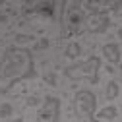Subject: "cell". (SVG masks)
<instances>
[{
  "label": "cell",
  "instance_id": "ba28073f",
  "mask_svg": "<svg viewBox=\"0 0 122 122\" xmlns=\"http://www.w3.org/2000/svg\"><path fill=\"white\" fill-rule=\"evenodd\" d=\"M103 54H105V58H109V62L118 64L120 62V45L118 43H107L103 47Z\"/></svg>",
  "mask_w": 122,
  "mask_h": 122
},
{
  "label": "cell",
  "instance_id": "3957f363",
  "mask_svg": "<svg viewBox=\"0 0 122 122\" xmlns=\"http://www.w3.org/2000/svg\"><path fill=\"white\" fill-rule=\"evenodd\" d=\"M85 21V10L78 2L66 4V12H62V33L60 37L68 39L72 35H78L81 31V25Z\"/></svg>",
  "mask_w": 122,
  "mask_h": 122
},
{
  "label": "cell",
  "instance_id": "277c9868",
  "mask_svg": "<svg viewBox=\"0 0 122 122\" xmlns=\"http://www.w3.org/2000/svg\"><path fill=\"white\" fill-rule=\"evenodd\" d=\"M95 107H97V95L89 89H80L74 95V112L81 122H99L95 120Z\"/></svg>",
  "mask_w": 122,
  "mask_h": 122
},
{
  "label": "cell",
  "instance_id": "7a4b0ae2",
  "mask_svg": "<svg viewBox=\"0 0 122 122\" xmlns=\"http://www.w3.org/2000/svg\"><path fill=\"white\" fill-rule=\"evenodd\" d=\"M99 70H101V58L99 56H89L83 62H76L72 66L64 68V76L68 80H87L91 83L99 81Z\"/></svg>",
  "mask_w": 122,
  "mask_h": 122
},
{
  "label": "cell",
  "instance_id": "8fae6325",
  "mask_svg": "<svg viewBox=\"0 0 122 122\" xmlns=\"http://www.w3.org/2000/svg\"><path fill=\"white\" fill-rule=\"evenodd\" d=\"M64 54L68 58H76V56H80V45L78 43H70L68 45V49L64 51Z\"/></svg>",
  "mask_w": 122,
  "mask_h": 122
},
{
  "label": "cell",
  "instance_id": "30bf717a",
  "mask_svg": "<svg viewBox=\"0 0 122 122\" xmlns=\"http://www.w3.org/2000/svg\"><path fill=\"white\" fill-rule=\"evenodd\" d=\"M118 81L116 80H111L109 81V85H107V91H105V95H107V99H109V101H112L116 95H118Z\"/></svg>",
  "mask_w": 122,
  "mask_h": 122
},
{
  "label": "cell",
  "instance_id": "5b68a950",
  "mask_svg": "<svg viewBox=\"0 0 122 122\" xmlns=\"http://www.w3.org/2000/svg\"><path fill=\"white\" fill-rule=\"evenodd\" d=\"M39 122H58L60 120V99L58 97H47L37 111Z\"/></svg>",
  "mask_w": 122,
  "mask_h": 122
},
{
  "label": "cell",
  "instance_id": "52a82bcc",
  "mask_svg": "<svg viewBox=\"0 0 122 122\" xmlns=\"http://www.w3.org/2000/svg\"><path fill=\"white\" fill-rule=\"evenodd\" d=\"M54 8H56L54 2H33L25 6V14H29V10H33L43 18H54Z\"/></svg>",
  "mask_w": 122,
  "mask_h": 122
},
{
  "label": "cell",
  "instance_id": "8992f818",
  "mask_svg": "<svg viewBox=\"0 0 122 122\" xmlns=\"http://www.w3.org/2000/svg\"><path fill=\"white\" fill-rule=\"evenodd\" d=\"M83 25L91 33H105L109 29V25H111V18H109L107 12H93L89 16H85Z\"/></svg>",
  "mask_w": 122,
  "mask_h": 122
},
{
  "label": "cell",
  "instance_id": "9c48e42d",
  "mask_svg": "<svg viewBox=\"0 0 122 122\" xmlns=\"http://www.w3.org/2000/svg\"><path fill=\"white\" fill-rule=\"evenodd\" d=\"M116 114H118L116 107H114V105H109V107H105V109H101V111L97 112V118H99V122H101V120H114Z\"/></svg>",
  "mask_w": 122,
  "mask_h": 122
},
{
  "label": "cell",
  "instance_id": "6da1fadb",
  "mask_svg": "<svg viewBox=\"0 0 122 122\" xmlns=\"http://www.w3.org/2000/svg\"><path fill=\"white\" fill-rule=\"evenodd\" d=\"M35 76V60L29 49L8 47L0 60V93L8 91L21 80Z\"/></svg>",
  "mask_w": 122,
  "mask_h": 122
}]
</instances>
